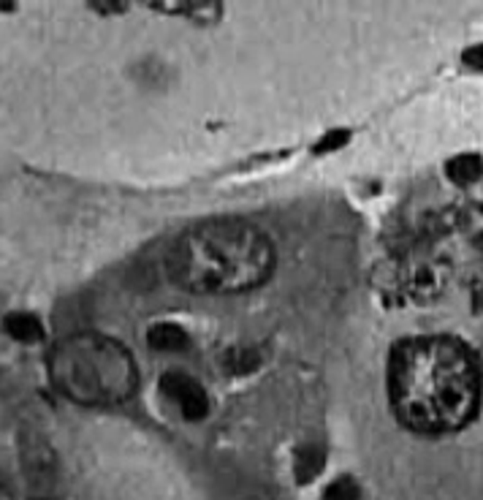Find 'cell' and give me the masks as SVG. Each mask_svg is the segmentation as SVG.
Here are the masks:
<instances>
[{
	"label": "cell",
	"mask_w": 483,
	"mask_h": 500,
	"mask_svg": "<svg viewBox=\"0 0 483 500\" xmlns=\"http://www.w3.org/2000/svg\"><path fill=\"white\" fill-rule=\"evenodd\" d=\"M391 405L405 427L440 435L462 430L480 403L470 351L454 337H413L396 345L388 365Z\"/></svg>",
	"instance_id": "1"
},
{
	"label": "cell",
	"mask_w": 483,
	"mask_h": 500,
	"mask_svg": "<svg viewBox=\"0 0 483 500\" xmlns=\"http://www.w3.org/2000/svg\"><path fill=\"white\" fill-rule=\"evenodd\" d=\"M274 266V253L256 226L212 220L185 235L169 269L174 283L198 294H239L261 286Z\"/></svg>",
	"instance_id": "2"
},
{
	"label": "cell",
	"mask_w": 483,
	"mask_h": 500,
	"mask_svg": "<svg viewBox=\"0 0 483 500\" xmlns=\"http://www.w3.org/2000/svg\"><path fill=\"white\" fill-rule=\"evenodd\" d=\"M50 375L63 397L82 405H117L136 389L134 357L104 335H73L58 342Z\"/></svg>",
	"instance_id": "3"
},
{
	"label": "cell",
	"mask_w": 483,
	"mask_h": 500,
	"mask_svg": "<svg viewBox=\"0 0 483 500\" xmlns=\"http://www.w3.org/2000/svg\"><path fill=\"white\" fill-rule=\"evenodd\" d=\"M160 392H164V397L190 421H198L210 413V397L204 387L185 373H166L160 378Z\"/></svg>",
	"instance_id": "4"
},
{
	"label": "cell",
	"mask_w": 483,
	"mask_h": 500,
	"mask_svg": "<svg viewBox=\"0 0 483 500\" xmlns=\"http://www.w3.org/2000/svg\"><path fill=\"white\" fill-rule=\"evenodd\" d=\"M147 340L157 351H185L190 345V335L180 324H155Z\"/></svg>",
	"instance_id": "5"
},
{
	"label": "cell",
	"mask_w": 483,
	"mask_h": 500,
	"mask_svg": "<svg viewBox=\"0 0 483 500\" xmlns=\"http://www.w3.org/2000/svg\"><path fill=\"white\" fill-rule=\"evenodd\" d=\"M6 332L17 340V342H38V340H44V327L42 321H38L33 313H25V311H17V313H9L6 321H4Z\"/></svg>",
	"instance_id": "6"
},
{
	"label": "cell",
	"mask_w": 483,
	"mask_h": 500,
	"mask_svg": "<svg viewBox=\"0 0 483 500\" xmlns=\"http://www.w3.org/2000/svg\"><path fill=\"white\" fill-rule=\"evenodd\" d=\"M144 4L157 12H166V14L201 17L215 6V0H144Z\"/></svg>",
	"instance_id": "7"
},
{
	"label": "cell",
	"mask_w": 483,
	"mask_h": 500,
	"mask_svg": "<svg viewBox=\"0 0 483 500\" xmlns=\"http://www.w3.org/2000/svg\"><path fill=\"white\" fill-rule=\"evenodd\" d=\"M446 172H448V177H451L454 182L470 185V182H475V180L480 177L483 161H480V156H475V152H464V156H456V158L448 161Z\"/></svg>",
	"instance_id": "8"
},
{
	"label": "cell",
	"mask_w": 483,
	"mask_h": 500,
	"mask_svg": "<svg viewBox=\"0 0 483 500\" xmlns=\"http://www.w3.org/2000/svg\"><path fill=\"white\" fill-rule=\"evenodd\" d=\"M348 142H350V134L342 131V128H337V131H329L324 139H320V142L315 144V152H320V156H326V152H337V150L345 147Z\"/></svg>",
	"instance_id": "9"
},
{
	"label": "cell",
	"mask_w": 483,
	"mask_h": 500,
	"mask_svg": "<svg viewBox=\"0 0 483 500\" xmlns=\"http://www.w3.org/2000/svg\"><path fill=\"white\" fill-rule=\"evenodd\" d=\"M90 6L101 14H119V12H126L128 0H90Z\"/></svg>",
	"instance_id": "10"
},
{
	"label": "cell",
	"mask_w": 483,
	"mask_h": 500,
	"mask_svg": "<svg viewBox=\"0 0 483 500\" xmlns=\"http://www.w3.org/2000/svg\"><path fill=\"white\" fill-rule=\"evenodd\" d=\"M462 60H464V65H470V68H475V71H483V44L470 47V50L462 55Z\"/></svg>",
	"instance_id": "11"
}]
</instances>
